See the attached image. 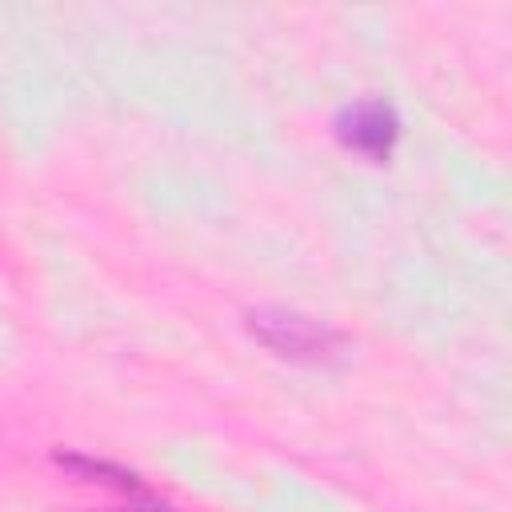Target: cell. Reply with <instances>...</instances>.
Instances as JSON below:
<instances>
[{
  "label": "cell",
  "instance_id": "cell-1",
  "mask_svg": "<svg viewBox=\"0 0 512 512\" xmlns=\"http://www.w3.org/2000/svg\"><path fill=\"white\" fill-rule=\"evenodd\" d=\"M252 336L276 356L304 360V364H328L344 348V336L336 328H328L324 320L300 316V312H284V308L252 312Z\"/></svg>",
  "mask_w": 512,
  "mask_h": 512
},
{
  "label": "cell",
  "instance_id": "cell-3",
  "mask_svg": "<svg viewBox=\"0 0 512 512\" xmlns=\"http://www.w3.org/2000/svg\"><path fill=\"white\" fill-rule=\"evenodd\" d=\"M92 512H96V508H92ZM100 512H184V508H176V504H168V500H160V496H152V492L144 488V492H132L124 504L100 508Z\"/></svg>",
  "mask_w": 512,
  "mask_h": 512
},
{
  "label": "cell",
  "instance_id": "cell-2",
  "mask_svg": "<svg viewBox=\"0 0 512 512\" xmlns=\"http://www.w3.org/2000/svg\"><path fill=\"white\" fill-rule=\"evenodd\" d=\"M336 140L348 152H360L368 160H388L392 148H396V140H400V120H396L392 104H384V100H360V104H348L336 116Z\"/></svg>",
  "mask_w": 512,
  "mask_h": 512
}]
</instances>
